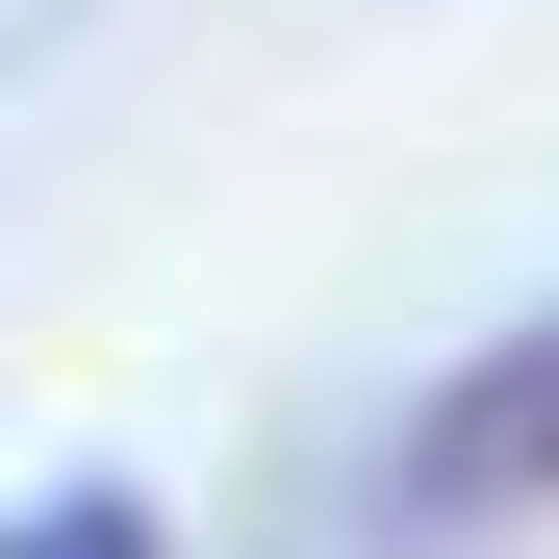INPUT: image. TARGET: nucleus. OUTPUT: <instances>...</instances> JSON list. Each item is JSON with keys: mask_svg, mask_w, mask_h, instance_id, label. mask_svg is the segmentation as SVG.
<instances>
[{"mask_svg": "<svg viewBox=\"0 0 559 559\" xmlns=\"http://www.w3.org/2000/svg\"><path fill=\"white\" fill-rule=\"evenodd\" d=\"M382 509H407V534H534V509H559V306L484 331V356L382 432Z\"/></svg>", "mask_w": 559, "mask_h": 559, "instance_id": "obj_1", "label": "nucleus"}, {"mask_svg": "<svg viewBox=\"0 0 559 559\" xmlns=\"http://www.w3.org/2000/svg\"><path fill=\"white\" fill-rule=\"evenodd\" d=\"M0 559H178V534H153V484H51V509L0 534Z\"/></svg>", "mask_w": 559, "mask_h": 559, "instance_id": "obj_2", "label": "nucleus"}]
</instances>
